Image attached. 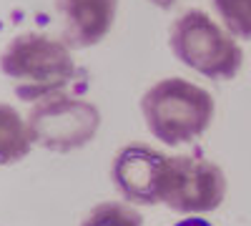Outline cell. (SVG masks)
Here are the masks:
<instances>
[{
	"mask_svg": "<svg viewBox=\"0 0 251 226\" xmlns=\"http://www.w3.org/2000/svg\"><path fill=\"white\" fill-rule=\"evenodd\" d=\"M151 3H153L156 8H161V10H169V8L176 5V0H151Z\"/></svg>",
	"mask_w": 251,
	"mask_h": 226,
	"instance_id": "cell-12",
	"label": "cell"
},
{
	"mask_svg": "<svg viewBox=\"0 0 251 226\" xmlns=\"http://www.w3.org/2000/svg\"><path fill=\"white\" fill-rule=\"evenodd\" d=\"M169 46L183 66L214 80L234 78L244 66V50L236 43V35L196 8L171 23Z\"/></svg>",
	"mask_w": 251,
	"mask_h": 226,
	"instance_id": "cell-3",
	"label": "cell"
},
{
	"mask_svg": "<svg viewBox=\"0 0 251 226\" xmlns=\"http://www.w3.org/2000/svg\"><path fill=\"white\" fill-rule=\"evenodd\" d=\"M30 146L33 138L28 133V123L13 106L0 103V166L23 161L30 153Z\"/></svg>",
	"mask_w": 251,
	"mask_h": 226,
	"instance_id": "cell-8",
	"label": "cell"
},
{
	"mask_svg": "<svg viewBox=\"0 0 251 226\" xmlns=\"http://www.w3.org/2000/svg\"><path fill=\"white\" fill-rule=\"evenodd\" d=\"M63 18V43L68 48H91L108 35L118 0H55Z\"/></svg>",
	"mask_w": 251,
	"mask_h": 226,
	"instance_id": "cell-7",
	"label": "cell"
},
{
	"mask_svg": "<svg viewBox=\"0 0 251 226\" xmlns=\"http://www.w3.org/2000/svg\"><path fill=\"white\" fill-rule=\"evenodd\" d=\"M141 113L149 131L166 146L191 143L211 126L214 98L186 78H163L141 98Z\"/></svg>",
	"mask_w": 251,
	"mask_h": 226,
	"instance_id": "cell-2",
	"label": "cell"
},
{
	"mask_svg": "<svg viewBox=\"0 0 251 226\" xmlns=\"http://www.w3.org/2000/svg\"><path fill=\"white\" fill-rule=\"evenodd\" d=\"M28 133L33 143L53 153H68L93 141L100 128V111L66 91L48 96L28 111Z\"/></svg>",
	"mask_w": 251,
	"mask_h": 226,
	"instance_id": "cell-4",
	"label": "cell"
},
{
	"mask_svg": "<svg viewBox=\"0 0 251 226\" xmlns=\"http://www.w3.org/2000/svg\"><path fill=\"white\" fill-rule=\"evenodd\" d=\"M176 226H211V224L203 221V219H183V221H178Z\"/></svg>",
	"mask_w": 251,
	"mask_h": 226,
	"instance_id": "cell-11",
	"label": "cell"
},
{
	"mask_svg": "<svg viewBox=\"0 0 251 226\" xmlns=\"http://www.w3.org/2000/svg\"><path fill=\"white\" fill-rule=\"evenodd\" d=\"M226 199V176L199 156H169L161 178V203L178 214H206Z\"/></svg>",
	"mask_w": 251,
	"mask_h": 226,
	"instance_id": "cell-5",
	"label": "cell"
},
{
	"mask_svg": "<svg viewBox=\"0 0 251 226\" xmlns=\"http://www.w3.org/2000/svg\"><path fill=\"white\" fill-rule=\"evenodd\" d=\"M226 30L249 40L251 38V0H211Z\"/></svg>",
	"mask_w": 251,
	"mask_h": 226,
	"instance_id": "cell-10",
	"label": "cell"
},
{
	"mask_svg": "<svg viewBox=\"0 0 251 226\" xmlns=\"http://www.w3.org/2000/svg\"><path fill=\"white\" fill-rule=\"evenodd\" d=\"M166 153L143 146V143H131L116 153L111 178L118 194L141 206H153L161 203V178L166 166Z\"/></svg>",
	"mask_w": 251,
	"mask_h": 226,
	"instance_id": "cell-6",
	"label": "cell"
},
{
	"mask_svg": "<svg viewBox=\"0 0 251 226\" xmlns=\"http://www.w3.org/2000/svg\"><path fill=\"white\" fill-rule=\"evenodd\" d=\"M3 71L20 100H43L63 93L78 78L75 60L63 40L43 33H23L0 53Z\"/></svg>",
	"mask_w": 251,
	"mask_h": 226,
	"instance_id": "cell-1",
	"label": "cell"
},
{
	"mask_svg": "<svg viewBox=\"0 0 251 226\" xmlns=\"http://www.w3.org/2000/svg\"><path fill=\"white\" fill-rule=\"evenodd\" d=\"M80 226H143V219L136 209L118 201H106L91 209Z\"/></svg>",
	"mask_w": 251,
	"mask_h": 226,
	"instance_id": "cell-9",
	"label": "cell"
}]
</instances>
